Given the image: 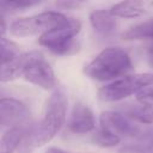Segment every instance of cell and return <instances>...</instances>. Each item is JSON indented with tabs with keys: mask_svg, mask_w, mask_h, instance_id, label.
<instances>
[{
	"mask_svg": "<svg viewBox=\"0 0 153 153\" xmlns=\"http://www.w3.org/2000/svg\"><path fill=\"white\" fill-rule=\"evenodd\" d=\"M45 153H71V152H67V151H65L62 148H59V147H49L45 151Z\"/></svg>",
	"mask_w": 153,
	"mask_h": 153,
	"instance_id": "cell-22",
	"label": "cell"
},
{
	"mask_svg": "<svg viewBox=\"0 0 153 153\" xmlns=\"http://www.w3.org/2000/svg\"><path fill=\"white\" fill-rule=\"evenodd\" d=\"M29 111L26 105L11 97H4L0 99V124L1 128H11L18 124L26 118Z\"/></svg>",
	"mask_w": 153,
	"mask_h": 153,
	"instance_id": "cell-8",
	"label": "cell"
},
{
	"mask_svg": "<svg viewBox=\"0 0 153 153\" xmlns=\"http://www.w3.org/2000/svg\"><path fill=\"white\" fill-rule=\"evenodd\" d=\"M18 55H20L18 44L6 38V36H1V65L12 61Z\"/></svg>",
	"mask_w": 153,
	"mask_h": 153,
	"instance_id": "cell-17",
	"label": "cell"
},
{
	"mask_svg": "<svg viewBox=\"0 0 153 153\" xmlns=\"http://www.w3.org/2000/svg\"><path fill=\"white\" fill-rule=\"evenodd\" d=\"M149 65H151L152 68H153V50H152L151 54H149Z\"/></svg>",
	"mask_w": 153,
	"mask_h": 153,
	"instance_id": "cell-23",
	"label": "cell"
},
{
	"mask_svg": "<svg viewBox=\"0 0 153 153\" xmlns=\"http://www.w3.org/2000/svg\"><path fill=\"white\" fill-rule=\"evenodd\" d=\"M68 98L62 87L54 90L49 97L42 120L33 126L27 134L26 145L29 147H41L51 141L61 130L66 121Z\"/></svg>",
	"mask_w": 153,
	"mask_h": 153,
	"instance_id": "cell-1",
	"label": "cell"
},
{
	"mask_svg": "<svg viewBox=\"0 0 153 153\" xmlns=\"http://www.w3.org/2000/svg\"><path fill=\"white\" fill-rule=\"evenodd\" d=\"M153 2L149 1H136V0H130V1H121L111 6L110 12L117 18H137L152 8Z\"/></svg>",
	"mask_w": 153,
	"mask_h": 153,
	"instance_id": "cell-11",
	"label": "cell"
},
{
	"mask_svg": "<svg viewBox=\"0 0 153 153\" xmlns=\"http://www.w3.org/2000/svg\"><path fill=\"white\" fill-rule=\"evenodd\" d=\"M68 18L57 11H47L31 17L18 18L10 25V31L17 37H29L37 33L43 35L55 26L63 24Z\"/></svg>",
	"mask_w": 153,
	"mask_h": 153,
	"instance_id": "cell-4",
	"label": "cell"
},
{
	"mask_svg": "<svg viewBox=\"0 0 153 153\" xmlns=\"http://www.w3.org/2000/svg\"><path fill=\"white\" fill-rule=\"evenodd\" d=\"M80 30V20L68 18L63 24L41 35L38 43L53 54L63 56L74 55L80 50V41L76 38Z\"/></svg>",
	"mask_w": 153,
	"mask_h": 153,
	"instance_id": "cell-3",
	"label": "cell"
},
{
	"mask_svg": "<svg viewBox=\"0 0 153 153\" xmlns=\"http://www.w3.org/2000/svg\"><path fill=\"white\" fill-rule=\"evenodd\" d=\"M153 81V74H130L112 80L98 90V97L103 102H118L133 93L136 94L140 88Z\"/></svg>",
	"mask_w": 153,
	"mask_h": 153,
	"instance_id": "cell-5",
	"label": "cell"
},
{
	"mask_svg": "<svg viewBox=\"0 0 153 153\" xmlns=\"http://www.w3.org/2000/svg\"><path fill=\"white\" fill-rule=\"evenodd\" d=\"M82 2L81 1H73V0H63V1H57L56 6L62 8V10H73V8H78L79 6H81Z\"/></svg>",
	"mask_w": 153,
	"mask_h": 153,
	"instance_id": "cell-21",
	"label": "cell"
},
{
	"mask_svg": "<svg viewBox=\"0 0 153 153\" xmlns=\"http://www.w3.org/2000/svg\"><path fill=\"white\" fill-rule=\"evenodd\" d=\"M23 78L43 88V90H51L56 85V79H55V73L53 67L42 56L37 57L35 61L30 63V66L26 68V71L23 74Z\"/></svg>",
	"mask_w": 153,
	"mask_h": 153,
	"instance_id": "cell-7",
	"label": "cell"
},
{
	"mask_svg": "<svg viewBox=\"0 0 153 153\" xmlns=\"http://www.w3.org/2000/svg\"><path fill=\"white\" fill-rule=\"evenodd\" d=\"M90 24L92 29L102 36H110L117 29V19L110 10L92 11L90 13Z\"/></svg>",
	"mask_w": 153,
	"mask_h": 153,
	"instance_id": "cell-12",
	"label": "cell"
},
{
	"mask_svg": "<svg viewBox=\"0 0 153 153\" xmlns=\"http://www.w3.org/2000/svg\"><path fill=\"white\" fill-rule=\"evenodd\" d=\"M131 69L129 54L120 47H110L102 50L84 68L91 79L98 81H112L127 75Z\"/></svg>",
	"mask_w": 153,
	"mask_h": 153,
	"instance_id": "cell-2",
	"label": "cell"
},
{
	"mask_svg": "<svg viewBox=\"0 0 153 153\" xmlns=\"http://www.w3.org/2000/svg\"><path fill=\"white\" fill-rule=\"evenodd\" d=\"M68 130L74 134H87L94 130L96 120L92 110L82 104L75 103L68 120Z\"/></svg>",
	"mask_w": 153,
	"mask_h": 153,
	"instance_id": "cell-9",
	"label": "cell"
},
{
	"mask_svg": "<svg viewBox=\"0 0 153 153\" xmlns=\"http://www.w3.org/2000/svg\"><path fill=\"white\" fill-rule=\"evenodd\" d=\"M123 110H124V114L135 122H139L141 124L153 123V106L137 103L134 105L128 104V106H126Z\"/></svg>",
	"mask_w": 153,
	"mask_h": 153,
	"instance_id": "cell-15",
	"label": "cell"
},
{
	"mask_svg": "<svg viewBox=\"0 0 153 153\" xmlns=\"http://www.w3.org/2000/svg\"><path fill=\"white\" fill-rule=\"evenodd\" d=\"M39 56H42L41 51L32 50V51L23 53V54L18 55L16 59H13L12 61H10L5 65H1V72H0L1 81L2 82L11 81L19 76H23L24 72L30 66V63Z\"/></svg>",
	"mask_w": 153,
	"mask_h": 153,
	"instance_id": "cell-10",
	"label": "cell"
},
{
	"mask_svg": "<svg viewBox=\"0 0 153 153\" xmlns=\"http://www.w3.org/2000/svg\"><path fill=\"white\" fill-rule=\"evenodd\" d=\"M135 98L140 104L153 106V81L140 88L135 94Z\"/></svg>",
	"mask_w": 153,
	"mask_h": 153,
	"instance_id": "cell-20",
	"label": "cell"
},
{
	"mask_svg": "<svg viewBox=\"0 0 153 153\" xmlns=\"http://www.w3.org/2000/svg\"><path fill=\"white\" fill-rule=\"evenodd\" d=\"M120 153H153V136L145 139L141 142L131 143L122 147Z\"/></svg>",
	"mask_w": 153,
	"mask_h": 153,
	"instance_id": "cell-18",
	"label": "cell"
},
{
	"mask_svg": "<svg viewBox=\"0 0 153 153\" xmlns=\"http://www.w3.org/2000/svg\"><path fill=\"white\" fill-rule=\"evenodd\" d=\"M122 139H120L118 136H116L115 134H112L111 131L99 127L92 135V142L99 147H104V148H109V147H114L117 143H120Z\"/></svg>",
	"mask_w": 153,
	"mask_h": 153,
	"instance_id": "cell-16",
	"label": "cell"
},
{
	"mask_svg": "<svg viewBox=\"0 0 153 153\" xmlns=\"http://www.w3.org/2000/svg\"><path fill=\"white\" fill-rule=\"evenodd\" d=\"M39 0H16V1H1V12H5L6 10H24L27 7H32L36 5H39Z\"/></svg>",
	"mask_w": 153,
	"mask_h": 153,
	"instance_id": "cell-19",
	"label": "cell"
},
{
	"mask_svg": "<svg viewBox=\"0 0 153 153\" xmlns=\"http://www.w3.org/2000/svg\"><path fill=\"white\" fill-rule=\"evenodd\" d=\"M122 38L126 41H153V18L133 25L122 33Z\"/></svg>",
	"mask_w": 153,
	"mask_h": 153,
	"instance_id": "cell-14",
	"label": "cell"
},
{
	"mask_svg": "<svg viewBox=\"0 0 153 153\" xmlns=\"http://www.w3.org/2000/svg\"><path fill=\"white\" fill-rule=\"evenodd\" d=\"M99 123L102 128L111 131L120 139L123 137H143L147 139L152 136L147 134L149 131L143 130L139 124L135 123L126 114L118 111H104L99 116Z\"/></svg>",
	"mask_w": 153,
	"mask_h": 153,
	"instance_id": "cell-6",
	"label": "cell"
},
{
	"mask_svg": "<svg viewBox=\"0 0 153 153\" xmlns=\"http://www.w3.org/2000/svg\"><path fill=\"white\" fill-rule=\"evenodd\" d=\"M29 131L23 124H18L8 128L0 141V153H13L20 145L24 136H27Z\"/></svg>",
	"mask_w": 153,
	"mask_h": 153,
	"instance_id": "cell-13",
	"label": "cell"
}]
</instances>
